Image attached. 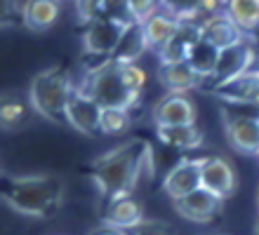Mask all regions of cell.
<instances>
[{"instance_id":"cell-1","label":"cell","mask_w":259,"mask_h":235,"mask_svg":"<svg viewBox=\"0 0 259 235\" xmlns=\"http://www.w3.org/2000/svg\"><path fill=\"white\" fill-rule=\"evenodd\" d=\"M153 172V148L144 139H130L90 160V176L106 202L130 198L144 176L151 179Z\"/></svg>"},{"instance_id":"cell-2","label":"cell","mask_w":259,"mask_h":235,"mask_svg":"<svg viewBox=\"0 0 259 235\" xmlns=\"http://www.w3.org/2000/svg\"><path fill=\"white\" fill-rule=\"evenodd\" d=\"M146 73L137 64H116L106 59L99 66L90 68L82 80L75 85L82 94L95 99L102 108H130L139 101Z\"/></svg>"},{"instance_id":"cell-3","label":"cell","mask_w":259,"mask_h":235,"mask_svg":"<svg viewBox=\"0 0 259 235\" xmlns=\"http://www.w3.org/2000/svg\"><path fill=\"white\" fill-rule=\"evenodd\" d=\"M66 186L57 174H5L3 200L21 216H50L62 207Z\"/></svg>"},{"instance_id":"cell-4","label":"cell","mask_w":259,"mask_h":235,"mask_svg":"<svg viewBox=\"0 0 259 235\" xmlns=\"http://www.w3.org/2000/svg\"><path fill=\"white\" fill-rule=\"evenodd\" d=\"M73 89V78L62 66L42 68L40 73L33 75V80L28 85V104L35 115L55 125H66V108Z\"/></svg>"},{"instance_id":"cell-5","label":"cell","mask_w":259,"mask_h":235,"mask_svg":"<svg viewBox=\"0 0 259 235\" xmlns=\"http://www.w3.org/2000/svg\"><path fill=\"white\" fill-rule=\"evenodd\" d=\"M226 141L233 151L247 158H259V115L222 111Z\"/></svg>"},{"instance_id":"cell-6","label":"cell","mask_w":259,"mask_h":235,"mask_svg":"<svg viewBox=\"0 0 259 235\" xmlns=\"http://www.w3.org/2000/svg\"><path fill=\"white\" fill-rule=\"evenodd\" d=\"M125 31H127V24H120L116 19H106V17L95 19L82 31V38H80L82 54L111 59L113 52L118 50V45H120V40H123Z\"/></svg>"},{"instance_id":"cell-7","label":"cell","mask_w":259,"mask_h":235,"mask_svg":"<svg viewBox=\"0 0 259 235\" xmlns=\"http://www.w3.org/2000/svg\"><path fill=\"white\" fill-rule=\"evenodd\" d=\"M254 54H257V47H254V38H245V40L236 42L231 47H224L222 54H219V66L217 73L212 78V89L222 87L226 82L236 80L240 75H245L250 68H252Z\"/></svg>"},{"instance_id":"cell-8","label":"cell","mask_w":259,"mask_h":235,"mask_svg":"<svg viewBox=\"0 0 259 235\" xmlns=\"http://www.w3.org/2000/svg\"><path fill=\"white\" fill-rule=\"evenodd\" d=\"M198 111L189 94L165 92L151 106V120L156 127H175V125H196Z\"/></svg>"},{"instance_id":"cell-9","label":"cell","mask_w":259,"mask_h":235,"mask_svg":"<svg viewBox=\"0 0 259 235\" xmlns=\"http://www.w3.org/2000/svg\"><path fill=\"white\" fill-rule=\"evenodd\" d=\"M203 160L205 158H182L175 167L167 169V174L163 179V193L172 198V202L182 200L200 188Z\"/></svg>"},{"instance_id":"cell-10","label":"cell","mask_w":259,"mask_h":235,"mask_svg":"<svg viewBox=\"0 0 259 235\" xmlns=\"http://www.w3.org/2000/svg\"><path fill=\"white\" fill-rule=\"evenodd\" d=\"M200 188H207L210 193L219 195L222 200L231 198L238 188V174H236L233 162L222 158V155H205Z\"/></svg>"},{"instance_id":"cell-11","label":"cell","mask_w":259,"mask_h":235,"mask_svg":"<svg viewBox=\"0 0 259 235\" xmlns=\"http://www.w3.org/2000/svg\"><path fill=\"white\" fill-rule=\"evenodd\" d=\"M102 115H104V108L95 99H90L88 94H82L78 87L73 89L71 101H68V108H66L68 127L85 136H92L102 127Z\"/></svg>"},{"instance_id":"cell-12","label":"cell","mask_w":259,"mask_h":235,"mask_svg":"<svg viewBox=\"0 0 259 235\" xmlns=\"http://www.w3.org/2000/svg\"><path fill=\"white\" fill-rule=\"evenodd\" d=\"M175 209L182 219L191 223H210L214 221L222 209H224V200L219 195L210 193L207 188H198L191 195H186L182 200L175 202Z\"/></svg>"},{"instance_id":"cell-13","label":"cell","mask_w":259,"mask_h":235,"mask_svg":"<svg viewBox=\"0 0 259 235\" xmlns=\"http://www.w3.org/2000/svg\"><path fill=\"white\" fill-rule=\"evenodd\" d=\"M200 26H203V38L205 40H210L212 45H217L219 50L231 47V45H236V42H240V40H245L247 38V35L240 31L238 24H236L224 10L212 12L207 19L200 21Z\"/></svg>"},{"instance_id":"cell-14","label":"cell","mask_w":259,"mask_h":235,"mask_svg":"<svg viewBox=\"0 0 259 235\" xmlns=\"http://www.w3.org/2000/svg\"><path fill=\"white\" fill-rule=\"evenodd\" d=\"M62 5L59 0H24L21 3V24L28 31H48L59 21Z\"/></svg>"},{"instance_id":"cell-15","label":"cell","mask_w":259,"mask_h":235,"mask_svg":"<svg viewBox=\"0 0 259 235\" xmlns=\"http://www.w3.org/2000/svg\"><path fill=\"white\" fill-rule=\"evenodd\" d=\"M219 99H224L226 104H236V106H257L259 108V75L250 73L240 75L236 80L226 82L222 87L212 89Z\"/></svg>"},{"instance_id":"cell-16","label":"cell","mask_w":259,"mask_h":235,"mask_svg":"<svg viewBox=\"0 0 259 235\" xmlns=\"http://www.w3.org/2000/svg\"><path fill=\"white\" fill-rule=\"evenodd\" d=\"M144 216V207L142 202L135 200L132 195L130 198H120L116 202H109V209L104 214V226L111 230H127L137 223H142Z\"/></svg>"},{"instance_id":"cell-17","label":"cell","mask_w":259,"mask_h":235,"mask_svg":"<svg viewBox=\"0 0 259 235\" xmlns=\"http://www.w3.org/2000/svg\"><path fill=\"white\" fill-rule=\"evenodd\" d=\"M158 80L167 92L172 94H186L191 89H198L203 85V78L193 71L189 61L184 64H172V66H160L158 68Z\"/></svg>"},{"instance_id":"cell-18","label":"cell","mask_w":259,"mask_h":235,"mask_svg":"<svg viewBox=\"0 0 259 235\" xmlns=\"http://www.w3.org/2000/svg\"><path fill=\"white\" fill-rule=\"evenodd\" d=\"M151 47L146 42V35H144V26L139 21L135 24H130L127 31H125L123 40L118 45V50L113 52L111 61H116V64H137L142 54H146Z\"/></svg>"},{"instance_id":"cell-19","label":"cell","mask_w":259,"mask_h":235,"mask_svg":"<svg viewBox=\"0 0 259 235\" xmlns=\"http://www.w3.org/2000/svg\"><path fill=\"white\" fill-rule=\"evenodd\" d=\"M160 10L167 14H172L175 19L184 21V19H193V21H203L207 19L212 12H217L219 7L214 0H158Z\"/></svg>"},{"instance_id":"cell-20","label":"cell","mask_w":259,"mask_h":235,"mask_svg":"<svg viewBox=\"0 0 259 235\" xmlns=\"http://www.w3.org/2000/svg\"><path fill=\"white\" fill-rule=\"evenodd\" d=\"M156 134L167 148H177V151H193V148L203 146V141H205V134L200 132L198 125L156 127Z\"/></svg>"},{"instance_id":"cell-21","label":"cell","mask_w":259,"mask_h":235,"mask_svg":"<svg viewBox=\"0 0 259 235\" xmlns=\"http://www.w3.org/2000/svg\"><path fill=\"white\" fill-rule=\"evenodd\" d=\"M142 26H144V35H146L149 47L153 52H158L170 38H175V33H177V28H179V19H175L172 14L163 12V10H158L153 17H149V19L144 21Z\"/></svg>"},{"instance_id":"cell-22","label":"cell","mask_w":259,"mask_h":235,"mask_svg":"<svg viewBox=\"0 0 259 235\" xmlns=\"http://www.w3.org/2000/svg\"><path fill=\"white\" fill-rule=\"evenodd\" d=\"M219 54H222V50H219L217 45H212L210 40L200 38V40L191 47V52H189V64H191L193 71H196L203 80H212L214 73H217V66H219Z\"/></svg>"},{"instance_id":"cell-23","label":"cell","mask_w":259,"mask_h":235,"mask_svg":"<svg viewBox=\"0 0 259 235\" xmlns=\"http://www.w3.org/2000/svg\"><path fill=\"white\" fill-rule=\"evenodd\" d=\"M224 12L238 24L247 38L259 33V0H229Z\"/></svg>"},{"instance_id":"cell-24","label":"cell","mask_w":259,"mask_h":235,"mask_svg":"<svg viewBox=\"0 0 259 235\" xmlns=\"http://www.w3.org/2000/svg\"><path fill=\"white\" fill-rule=\"evenodd\" d=\"M132 127V115L125 108H104L99 132L106 136H120Z\"/></svg>"},{"instance_id":"cell-25","label":"cell","mask_w":259,"mask_h":235,"mask_svg":"<svg viewBox=\"0 0 259 235\" xmlns=\"http://www.w3.org/2000/svg\"><path fill=\"white\" fill-rule=\"evenodd\" d=\"M189 52H191V47L186 45L182 38L175 35V38H170L156 54H158L160 66H172V64H184V61H189Z\"/></svg>"},{"instance_id":"cell-26","label":"cell","mask_w":259,"mask_h":235,"mask_svg":"<svg viewBox=\"0 0 259 235\" xmlns=\"http://www.w3.org/2000/svg\"><path fill=\"white\" fill-rule=\"evenodd\" d=\"M26 113V106L14 97H3V108H0V120H3V129H14L21 122Z\"/></svg>"},{"instance_id":"cell-27","label":"cell","mask_w":259,"mask_h":235,"mask_svg":"<svg viewBox=\"0 0 259 235\" xmlns=\"http://www.w3.org/2000/svg\"><path fill=\"white\" fill-rule=\"evenodd\" d=\"M104 17L106 19H116L120 24H135V14H132V0H104Z\"/></svg>"},{"instance_id":"cell-28","label":"cell","mask_w":259,"mask_h":235,"mask_svg":"<svg viewBox=\"0 0 259 235\" xmlns=\"http://www.w3.org/2000/svg\"><path fill=\"white\" fill-rule=\"evenodd\" d=\"M75 5V14L78 19L88 26L95 19H102L104 17V0H73Z\"/></svg>"},{"instance_id":"cell-29","label":"cell","mask_w":259,"mask_h":235,"mask_svg":"<svg viewBox=\"0 0 259 235\" xmlns=\"http://www.w3.org/2000/svg\"><path fill=\"white\" fill-rule=\"evenodd\" d=\"M123 235H172V228L165 221H158V219H144L142 223H137L127 230H118Z\"/></svg>"},{"instance_id":"cell-30","label":"cell","mask_w":259,"mask_h":235,"mask_svg":"<svg viewBox=\"0 0 259 235\" xmlns=\"http://www.w3.org/2000/svg\"><path fill=\"white\" fill-rule=\"evenodd\" d=\"M12 3L14 5H19L17 0H3V19H5V24H7V19L12 17Z\"/></svg>"},{"instance_id":"cell-31","label":"cell","mask_w":259,"mask_h":235,"mask_svg":"<svg viewBox=\"0 0 259 235\" xmlns=\"http://www.w3.org/2000/svg\"><path fill=\"white\" fill-rule=\"evenodd\" d=\"M250 73L259 75V47H257V54H254V61H252V68H250Z\"/></svg>"},{"instance_id":"cell-32","label":"cell","mask_w":259,"mask_h":235,"mask_svg":"<svg viewBox=\"0 0 259 235\" xmlns=\"http://www.w3.org/2000/svg\"><path fill=\"white\" fill-rule=\"evenodd\" d=\"M97 235H123V233H118V230H111V228H106V230H102V233H97Z\"/></svg>"},{"instance_id":"cell-33","label":"cell","mask_w":259,"mask_h":235,"mask_svg":"<svg viewBox=\"0 0 259 235\" xmlns=\"http://www.w3.org/2000/svg\"><path fill=\"white\" fill-rule=\"evenodd\" d=\"M254 235H259V216H257V223H254Z\"/></svg>"},{"instance_id":"cell-34","label":"cell","mask_w":259,"mask_h":235,"mask_svg":"<svg viewBox=\"0 0 259 235\" xmlns=\"http://www.w3.org/2000/svg\"><path fill=\"white\" fill-rule=\"evenodd\" d=\"M257 212H259V191H257ZM259 216V214H257Z\"/></svg>"},{"instance_id":"cell-35","label":"cell","mask_w":259,"mask_h":235,"mask_svg":"<svg viewBox=\"0 0 259 235\" xmlns=\"http://www.w3.org/2000/svg\"><path fill=\"white\" fill-rule=\"evenodd\" d=\"M210 235H226V233H210Z\"/></svg>"},{"instance_id":"cell-36","label":"cell","mask_w":259,"mask_h":235,"mask_svg":"<svg viewBox=\"0 0 259 235\" xmlns=\"http://www.w3.org/2000/svg\"><path fill=\"white\" fill-rule=\"evenodd\" d=\"M257 160H259V158H257Z\"/></svg>"}]
</instances>
